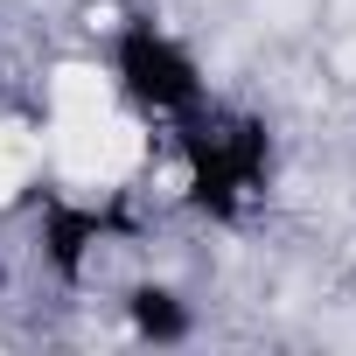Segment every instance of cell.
Wrapping results in <instances>:
<instances>
[{
    "mask_svg": "<svg viewBox=\"0 0 356 356\" xmlns=\"http://www.w3.org/2000/svg\"><path fill=\"white\" fill-rule=\"evenodd\" d=\"M105 105H112V84L91 63H63L56 70V119H105Z\"/></svg>",
    "mask_w": 356,
    "mask_h": 356,
    "instance_id": "cell-1",
    "label": "cell"
},
{
    "mask_svg": "<svg viewBox=\"0 0 356 356\" xmlns=\"http://www.w3.org/2000/svg\"><path fill=\"white\" fill-rule=\"evenodd\" d=\"M35 133L29 126H0V203H15L22 182H29V168H35Z\"/></svg>",
    "mask_w": 356,
    "mask_h": 356,
    "instance_id": "cell-2",
    "label": "cell"
},
{
    "mask_svg": "<svg viewBox=\"0 0 356 356\" xmlns=\"http://www.w3.org/2000/svg\"><path fill=\"white\" fill-rule=\"evenodd\" d=\"M147 154V133L133 119H105V168H98V182H112V175H133Z\"/></svg>",
    "mask_w": 356,
    "mask_h": 356,
    "instance_id": "cell-3",
    "label": "cell"
}]
</instances>
